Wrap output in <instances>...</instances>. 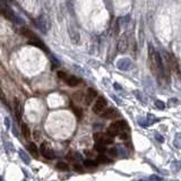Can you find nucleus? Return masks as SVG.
Wrapping results in <instances>:
<instances>
[{
  "mask_svg": "<svg viewBox=\"0 0 181 181\" xmlns=\"http://www.w3.org/2000/svg\"><path fill=\"white\" fill-rule=\"evenodd\" d=\"M148 59H149V64H151V68L153 70L154 75H156L158 77L165 76L162 58L160 56V53H158V52L154 50V47L151 43L148 44Z\"/></svg>",
  "mask_w": 181,
  "mask_h": 181,
  "instance_id": "f257e3e1",
  "label": "nucleus"
},
{
  "mask_svg": "<svg viewBox=\"0 0 181 181\" xmlns=\"http://www.w3.org/2000/svg\"><path fill=\"white\" fill-rule=\"evenodd\" d=\"M128 130H129V128H128V125L126 121H117V122H113L109 126L108 135L113 138L118 135H120L121 133H127Z\"/></svg>",
  "mask_w": 181,
  "mask_h": 181,
  "instance_id": "f03ea898",
  "label": "nucleus"
},
{
  "mask_svg": "<svg viewBox=\"0 0 181 181\" xmlns=\"http://www.w3.org/2000/svg\"><path fill=\"white\" fill-rule=\"evenodd\" d=\"M163 55H164V58H165V61H167V67H169V69H171L176 76L178 77L179 79H181V69L179 65H178V61L174 57L170 55V53H167V52H163Z\"/></svg>",
  "mask_w": 181,
  "mask_h": 181,
  "instance_id": "7ed1b4c3",
  "label": "nucleus"
},
{
  "mask_svg": "<svg viewBox=\"0 0 181 181\" xmlns=\"http://www.w3.org/2000/svg\"><path fill=\"white\" fill-rule=\"evenodd\" d=\"M105 107H107V100L102 96H100L93 105V112L96 114H102L103 112L105 111Z\"/></svg>",
  "mask_w": 181,
  "mask_h": 181,
  "instance_id": "20e7f679",
  "label": "nucleus"
},
{
  "mask_svg": "<svg viewBox=\"0 0 181 181\" xmlns=\"http://www.w3.org/2000/svg\"><path fill=\"white\" fill-rule=\"evenodd\" d=\"M94 140H95L96 143H100V144H103V145L112 144V143H113V138L110 137L108 134H103V133H96V134H94Z\"/></svg>",
  "mask_w": 181,
  "mask_h": 181,
  "instance_id": "39448f33",
  "label": "nucleus"
},
{
  "mask_svg": "<svg viewBox=\"0 0 181 181\" xmlns=\"http://www.w3.org/2000/svg\"><path fill=\"white\" fill-rule=\"evenodd\" d=\"M40 152H41L42 156L45 158L47 160H53L55 158V153L47 143H42L41 146H40Z\"/></svg>",
  "mask_w": 181,
  "mask_h": 181,
  "instance_id": "423d86ee",
  "label": "nucleus"
},
{
  "mask_svg": "<svg viewBox=\"0 0 181 181\" xmlns=\"http://www.w3.org/2000/svg\"><path fill=\"white\" fill-rule=\"evenodd\" d=\"M127 48H128V37L126 34H123L118 42V51L120 53H123L127 50Z\"/></svg>",
  "mask_w": 181,
  "mask_h": 181,
  "instance_id": "0eeeda50",
  "label": "nucleus"
},
{
  "mask_svg": "<svg viewBox=\"0 0 181 181\" xmlns=\"http://www.w3.org/2000/svg\"><path fill=\"white\" fill-rule=\"evenodd\" d=\"M101 116L104 119H113V118L119 116V112L117 111L116 109H113V108H109V109H105V111L103 112Z\"/></svg>",
  "mask_w": 181,
  "mask_h": 181,
  "instance_id": "6e6552de",
  "label": "nucleus"
},
{
  "mask_svg": "<svg viewBox=\"0 0 181 181\" xmlns=\"http://www.w3.org/2000/svg\"><path fill=\"white\" fill-rule=\"evenodd\" d=\"M131 66V61L128 58H122L117 62V67L120 70H128Z\"/></svg>",
  "mask_w": 181,
  "mask_h": 181,
  "instance_id": "1a4fd4ad",
  "label": "nucleus"
},
{
  "mask_svg": "<svg viewBox=\"0 0 181 181\" xmlns=\"http://www.w3.org/2000/svg\"><path fill=\"white\" fill-rule=\"evenodd\" d=\"M14 109L16 119H17V121H20V119H22V104H20L18 98H14Z\"/></svg>",
  "mask_w": 181,
  "mask_h": 181,
  "instance_id": "9d476101",
  "label": "nucleus"
},
{
  "mask_svg": "<svg viewBox=\"0 0 181 181\" xmlns=\"http://www.w3.org/2000/svg\"><path fill=\"white\" fill-rule=\"evenodd\" d=\"M96 95H98V93H96V91L95 89H93V88H88L87 92H86V96H85V103L86 104H91V103L93 102V100L95 98H96Z\"/></svg>",
  "mask_w": 181,
  "mask_h": 181,
  "instance_id": "9b49d317",
  "label": "nucleus"
},
{
  "mask_svg": "<svg viewBox=\"0 0 181 181\" xmlns=\"http://www.w3.org/2000/svg\"><path fill=\"white\" fill-rule=\"evenodd\" d=\"M20 34L23 35V36H25V37H27L28 39V41H31V40H35V39H37V36L35 35V33L34 32H32L30 28H27V27H22L20 28Z\"/></svg>",
  "mask_w": 181,
  "mask_h": 181,
  "instance_id": "f8f14e48",
  "label": "nucleus"
},
{
  "mask_svg": "<svg viewBox=\"0 0 181 181\" xmlns=\"http://www.w3.org/2000/svg\"><path fill=\"white\" fill-rule=\"evenodd\" d=\"M28 44H30V45H33V47L40 48L41 50L48 52V49H47V47H45V44H44V43H43L39 37L35 39V40H31V41H28Z\"/></svg>",
  "mask_w": 181,
  "mask_h": 181,
  "instance_id": "ddd939ff",
  "label": "nucleus"
},
{
  "mask_svg": "<svg viewBox=\"0 0 181 181\" xmlns=\"http://www.w3.org/2000/svg\"><path fill=\"white\" fill-rule=\"evenodd\" d=\"M27 148H28V152L30 154L32 155L34 158H39V148H37V146L34 143H28L27 145Z\"/></svg>",
  "mask_w": 181,
  "mask_h": 181,
  "instance_id": "4468645a",
  "label": "nucleus"
},
{
  "mask_svg": "<svg viewBox=\"0 0 181 181\" xmlns=\"http://www.w3.org/2000/svg\"><path fill=\"white\" fill-rule=\"evenodd\" d=\"M0 15H2V16H4L6 19H8V20L15 22V15L13 14L11 11H9L8 9H6V8H1V7H0Z\"/></svg>",
  "mask_w": 181,
  "mask_h": 181,
  "instance_id": "2eb2a0df",
  "label": "nucleus"
},
{
  "mask_svg": "<svg viewBox=\"0 0 181 181\" xmlns=\"http://www.w3.org/2000/svg\"><path fill=\"white\" fill-rule=\"evenodd\" d=\"M65 80H66V83L68 84L69 86H71V87L77 86V85L80 83V79L75 77V76H67V78H66Z\"/></svg>",
  "mask_w": 181,
  "mask_h": 181,
  "instance_id": "dca6fc26",
  "label": "nucleus"
},
{
  "mask_svg": "<svg viewBox=\"0 0 181 181\" xmlns=\"http://www.w3.org/2000/svg\"><path fill=\"white\" fill-rule=\"evenodd\" d=\"M20 130H22V134H23L25 139H30L31 138V131H30V128H28V126L26 123H24V122L20 123Z\"/></svg>",
  "mask_w": 181,
  "mask_h": 181,
  "instance_id": "f3484780",
  "label": "nucleus"
},
{
  "mask_svg": "<svg viewBox=\"0 0 181 181\" xmlns=\"http://www.w3.org/2000/svg\"><path fill=\"white\" fill-rule=\"evenodd\" d=\"M96 161H98V163H102V164H110V163H111V160L108 158V156H105L104 154H100V155H98Z\"/></svg>",
  "mask_w": 181,
  "mask_h": 181,
  "instance_id": "a211bd4d",
  "label": "nucleus"
},
{
  "mask_svg": "<svg viewBox=\"0 0 181 181\" xmlns=\"http://www.w3.org/2000/svg\"><path fill=\"white\" fill-rule=\"evenodd\" d=\"M173 144L178 149H181V133H178L176 135V138H174V142Z\"/></svg>",
  "mask_w": 181,
  "mask_h": 181,
  "instance_id": "6ab92c4d",
  "label": "nucleus"
},
{
  "mask_svg": "<svg viewBox=\"0 0 181 181\" xmlns=\"http://www.w3.org/2000/svg\"><path fill=\"white\" fill-rule=\"evenodd\" d=\"M130 22V15H127L125 17H121L119 20H118V24H120L121 26H127V24Z\"/></svg>",
  "mask_w": 181,
  "mask_h": 181,
  "instance_id": "aec40b11",
  "label": "nucleus"
},
{
  "mask_svg": "<svg viewBox=\"0 0 181 181\" xmlns=\"http://www.w3.org/2000/svg\"><path fill=\"white\" fill-rule=\"evenodd\" d=\"M94 148H95V151H98V153H104V152L107 151L105 145L100 144V143H96V144H95V146H94Z\"/></svg>",
  "mask_w": 181,
  "mask_h": 181,
  "instance_id": "412c9836",
  "label": "nucleus"
},
{
  "mask_svg": "<svg viewBox=\"0 0 181 181\" xmlns=\"http://www.w3.org/2000/svg\"><path fill=\"white\" fill-rule=\"evenodd\" d=\"M137 121H138V125L142 126L143 128H147V127H148V122H147V120H146V118L139 117V118L137 119Z\"/></svg>",
  "mask_w": 181,
  "mask_h": 181,
  "instance_id": "4be33fe9",
  "label": "nucleus"
},
{
  "mask_svg": "<svg viewBox=\"0 0 181 181\" xmlns=\"http://www.w3.org/2000/svg\"><path fill=\"white\" fill-rule=\"evenodd\" d=\"M96 165H98V163L92 161V160H85L84 161V167H95Z\"/></svg>",
  "mask_w": 181,
  "mask_h": 181,
  "instance_id": "5701e85b",
  "label": "nucleus"
},
{
  "mask_svg": "<svg viewBox=\"0 0 181 181\" xmlns=\"http://www.w3.org/2000/svg\"><path fill=\"white\" fill-rule=\"evenodd\" d=\"M171 169L173 171H178L181 169V161H174V162L171 164Z\"/></svg>",
  "mask_w": 181,
  "mask_h": 181,
  "instance_id": "b1692460",
  "label": "nucleus"
},
{
  "mask_svg": "<svg viewBox=\"0 0 181 181\" xmlns=\"http://www.w3.org/2000/svg\"><path fill=\"white\" fill-rule=\"evenodd\" d=\"M146 120H147V122H148V125H153V123H155V122H158V118H155L153 114H148L147 118H146Z\"/></svg>",
  "mask_w": 181,
  "mask_h": 181,
  "instance_id": "393cba45",
  "label": "nucleus"
},
{
  "mask_svg": "<svg viewBox=\"0 0 181 181\" xmlns=\"http://www.w3.org/2000/svg\"><path fill=\"white\" fill-rule=\"evenodd\" d=\"M57 169L62 170V171H66V170H68V164H66V163H64V162L57 163Z\"/></svg>",
  "mask_w": 181,
  "mask_h": 181,
  "instance_id": "a878e982",
  "label": "nucleus"
},
{
  "mask_svg": "<svg viewBox=\"0 0 181 181\" xmlns=\"http://www.w3.org/2000/svg\"><path fill=\"white\" fill-rule=\"evenodd\" d=\"M116 149H117V153H118V154H121V155H125V154H126L125 148H123L122 146H120V145H117Z\"/></svg>",
  "mask_w": 181,
  "mask_h": 181,
  "instance_id": "bb28decb",
  "label": "nucleus"
},
{
  "mask_svg": "<svg viewBox=\"0 0 181 181\" xmlns=\"http://www.w3.org/2000/svg\"><path fill=\"white\" fill-rule=\"evenodd\" d=\"M155 105H156V108H158L160 110H164V108H165V104L162 102V101H155Z\"/></svg>",
  "mask_w": 181,
  "mask_h": 181,
  "instance_id": "cd10ccee",
  "label": "nucleus"
},
{
  "mask_svg": "<svg viewBox=\"0 0 181 181\" xmlns=\"http://www.w3.org/2000/svg\"><path fill=\"white\" fill-rule=\"evenodd\" d=\"M0 101L4 103V104H6V105H8V103H7V100H6L5 94L2 93V91H1V89H0Z\"/></svg>",
  "mask_w": 181,
  "mask_h": 181,
  "instance_id": "c85d7f7f",
  "label": "nucleus"
},
{
  "mask_svg": "<svg viewBox=\"0 0 181 181\" xmlns=\"http://www.w3.org/2000/svg\"><path fill=\"white\" fill-rule=\"evenodd\" d=\"M155 138H156V140H158V142H160V143H163V142H164L163 136L161 134H158V133H155Z\"/></svg>",
  "mask_w": 181,
  "mask_h": 181,
  "instance_id": "c756f323",
  "label": "nucleus"
},
{
  "mask_svg": "<svg viewBox=\"0 0 181 181\" xmlns=\"http://www.w3.org/2000/svg\"><path fill=\"white\" fill-rule=\"evenodd\" d=\"M109 153H110V155H111V156H117V155H118V153H117L116 147H114V148L109 149Z\"/></svg>",
  "mask_w": 181,
  "mask_h": 181,
  "instance_id": "7c9ffc66",
  "label": "nucleus"
},
{
  "mask_svg": "<svg viewBox=\"0 0 181 181\" xmlns=\"http://www.w3.org/2000/svg\"><path fill=\"white\" fill-rule=\"evenodd\" d=\"M149 180H155V181H164L162 179V178H160V176H151V178H149Z\"/></svg>",
  "mask_w": 181,
  "mask_h": 181,
  "instance_id": "2f4dec72",
  "label": "nucleus"
},
{
  "mask_svg": "<svg viewBox=\"0 0 181 181\" xmlns=\"http://www.w3.org/2000/svg\"><path fill=\"white\" fill-rule=\"evenodd\" d=\"M74 112L76 113V114H77V117H78V118H80V117H82V110H79L78 108H74Z\"/></svg>",
  "mask_w": 181,
  "mask_h": 181,
  "instance_id": "473e14b6",
  "label": "nucleus"
},
{
  "mask_svg": "<svg viewBox=\"0 0 181 181\" xmlns=\"http://www.w3.org/2000/svg\"><path fill=\"white\" fill-rule=\"evenodd\" d=\"M135 95H136V96L138 98V100H139L140 102H142V101L144 102V98H143V95H140V93L138 92V91H136V92H135Z\"/></svg>",
  "mask_w": 181,
  "mask_h": 181,
  "instance_id": "72a5a7b5",
  "label": "nucleus"
},
{
  "mask_svg": "<svg viewBox=\"0 0 181 181\" xmlns=\"http://www.w3.org/2000/svg\"><path fill=\"white\" fill-rule=\"evenodd\" d=\"M58 76H59L60 78H64V79L67 78V74L64 73V71H59V73H58Z\"/></svg>",
  "mask_w": 181,
  "mask_h": 181,
  "instance_id": "f704fd0d",
  "label": "nucleus"
},
{
  "mask_svg": "<svg viewBox=\"0 0 181 181\" xmlns=\"http://www.w3.org/2000/svg\"><path fill=\"white\" fill-rule=\"evenodd\" d=\"M120 138L121 139H127V138H128V134H127V133H121Z\"/></svg>",
  "mask_w": 181,
  "mask_h": 181,
  "instance_id": "c9c22d12",
  "label": "nucleus"
},
{
  "mask_svg": "<svg viewBox=\"0 0 181 181\" xmlns=\"http://www.w3.org/2000/svg\"><path fill=\"white\" fill-rule=\"evenodd\" d=\"M40 137H41V136H40V133H39V131H35V133H34V138L37 140Z\"/></svg>",
  "mask_w": 181,
  "mask_h": 181,
  "instance_id": "e433bc0d",
  "label": "nucleus"
},
{
  "mask_svg": "<svg viewBox=\"0 0 181 181\" xmlns=\"http://www.w3.org/2000/svg\"><path fill=\"white\" fill-rule=\"evenodd\" d=\"M75 169H76V170H78V171H82V167H79V165H77V164H75Z\"/></svg>",
  "mask_w": 181,
  "mask_h": 181,
  "instance_id": "4c0bfd02",
  "label": "nucleus"
},
{
  "mask_svg": "<svg viewBox=\"0 0 181 181\" xmlns=\"http://www.w3.org/2000/svg\"><path fill=\"white\" fill-rule=\"evenodd\" d=\"M114 87H116L117 89H121V86L120 85H118V84H114Z\"/></svg>",
  "mask_w": 181,
  "mask_h": 181,
  "instance_id": "58836bf2",
  "label": "nucleus"
},
{
  "mask_svg": "<svg viewBox=\"0 0 181 181\" xmlns=\"http://www.w3.org/2000/svg\"><path fill=\"white\" fill-rule=\"evenodd\" d=\"M85 154H86V155H88V156H91V155H92V154H91V152H88V151H85Z\"/></svg>",
  "mask_w": 181,
  "mask_h": 181,
  "instance_id": "ea45409f",
  "label": "nucleus"
},
{
  "mask_svg": "<svg viewBox=\"0 0 181 181\" xmlns=\"http://www.w3.org/2000/svg\"><path fill=\"white\" fill-rule=\"evenodd\" d=\"M139 181H151V180L149 179H140Z\"/></svg>",
  "mask_w": 181,
  "mask_h": 181,
  "instance_id": "a19ab883",
  "label": "nucleus"
}]
</instances>
